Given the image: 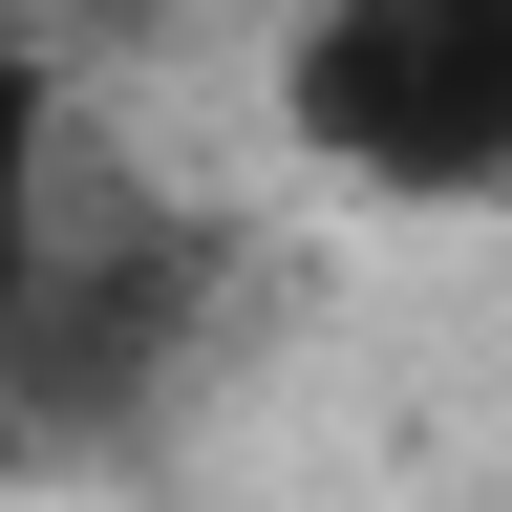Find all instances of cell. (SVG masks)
Wrapping results in <instances>:
<instances>
[{
    "label": "cell",
    "instance_id": "cell-3",
    "mask_svg": "<svg viewBox=\"0 0 512 512\" xmlns=\"http://www.w3.org/2000/svg\"><path fill=\"white\" fill-rule=\"evenodd\" d=\"M43 107H64V64L0 43V235H22V192H43Z\"/></svg>",
    "mask_w": 512,
    "mask_h": 512
},
{
    "label": "cell",
    "instance_id": "cell-2",
    "mask_svg": "<svg viewBox=\"0 0 512 512\" xmlns=\"http://www.w3.org/2000/svg\"><path fill=\"white\" fill-rule=\"evenodd\" d=\"M278 128L384 214H512V0H299Z\"/></svg>",
    "mask_w": 512,
    "mask_h": 512
},
{
    "label": "cell",
    "instance_id": "cell-1",
    "mask_svg": "<svg viewBox=\"0 0 512 512\" xmlns=\"http://www.w3.org/2000/svg\"><path fill=\"white\" fill-rule=\"evenodd\" d=\"M214 320H235V214L150 150V107L64 86L43 107V192L0 235V427L22 448H128L214 363Z\"/></svg>",
    "mask_w": 512,
    "mask_h": 512
}]
</instances>
